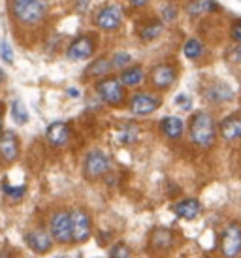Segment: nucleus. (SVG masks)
<instances>
[{
    "label": "nucleus",
    "mask_w": 241,
    "mask_h": 258,
    "mask_svg": "<svg viewBox=\"0 0 241 258\" xmlns=\"http://www.w3.org/2000/svg\"><path fill=\"white\" fill-rule=\"evenodd\" d=\"M10 12L19 25L36 27L47 17L49 0H10Z\"/></svg>",
    "instance_id": "1"
},
{
    "label": "nucleus",
    "mask_w": 241,
    "mask_h": 258,
    "mask_svg": "<svg viewBox=\"0 0 241 258\" xmlns=\"http://www.w3.org/2000/svg\"><path fill=\"white\" fill-rule=\"evenodd\" d=\"M217 124L215 119L207 111H196L192 115L191 124H189V134L194 145H198L202 149H209L215 144L217 138Z\"/></svg>",
    "instance_id": "2"
},
{
    "label": "nucleus",
    "mask_w": 241,
    "mask_h": 258,
    "mask_svg": "<svg viewBox=\"0 0 241 258\" xmlns=\"http://www.w3.org/2000/svg\"><path fill=\"white\" fill-rule=\"evenodd\" d=\"M94 89H96V94L100 96V100L106 102L107 106H120L125 102V98H127L125 85L115 76H107V78L98 79Z\"/></svg>",
    "instance_id": "3"
},
{
    "label": "nucleus",
    "mask_w": 241,
    "mask_h": 258,
    "mask_svg": "<svg viewBox=\"0 0 241 258\" xmlns=\"http://www.w3.org/2000/svg\"><path fill=\"white\" fill-rule=\"evenodd\" d=\"M49 234L53 241L61 245L72 243V224H70V211L57 209L49 217Z\"/></svg>",
    "instance_id": "4"
},
{
    "label": "nucleus",
    "mask_w": 241,
    "mask_h": 258,
    "mask_svg": "<svg viewBox=\"0 0 241 258\" xmlns=\"http://www.w3.org/2000/svg\"><path fill=\"white\" fill-rule=\"evenodd\" d=\"M220 252L224 258H237L241 254V224L230 222L220 234Z\"/></svg>",
    "instance_id": "5"
},
{
    "label": "nucleus",
    "mask_w": 241,
    "mask_h": 258,
    "mask_svg": "<svg viewBox=\"0 0 241 258\" xmlns=\"http://www.w3.org/2000/svg\"><path fill=\"white\" fill-rule=\"evenodd\" d=\"M70 224H72V241L74 243H85L91 237L92 221L91 215L83 208L70 209Z\"/></svg>",
    "instance_id": "6"
},
{
    "label": "nucleus",
    "mask_w": 241,
    "mask_h": 258,
    "mask_svg": "<svg viewBox=\"0 0 241 258\" xmlns=\"http://www.w3.org/2000/svg\"><path fill=\"white\" fill-rule=\"evenodd\" d=\"M109 170V157L102 151L94 149L85 155L83 160V175L87 179H98L102 175H106Z\"/></svg>",
    "instance_id": "7"
},
{
    "label": "nucleus",
    "mask_w": 241,
    "mask_h": 258,
    "mask_svg": "<svg viewBox=\"0 0 241 258\" xmlns=\"http://www.w3.org/2000/svg\"><path fill=\"white\" fill-rule=\"evenodd\" d=\"M94 25L100 30H106V32H115L119 30V27L123 25V12L119 6L115 4H106L102 6L94 14Z\"/></svg>",
    "instance_id": "8"
},
{
    "label": "nucleus",
    "mask_w": 241,
    "mask_h": 258,
    "mask_svg": "<svg viewBox=\"0 0 241 258\" xmlns=\"http://www.w3.org/2000/svg\"><path fill=\"white\" fill-rule=\"evenodd\" d=\"M94 51H96V38L92 34H81L76 40H72L66 49V57L70 60H87L94 55Z\"/></svg>",
    "instance_id": "9"
},
{
    "label": "nucleus",
    "mask_w": 241,
    "mask_h": 258,
    "mask_svg": "<svg viewBox=\"0 0 241 258\" xmlns=\"http://www.w3.org/2000/svg\"><path fill=\"white\" fill-rule=\"evenodd\" d=\"M177 79V72L171 64H156L149 74V83L155 87L156 91H166L173 85V81Z\"/></svg>",
    "instance_id": "10"
},
{
    "label": "nucleus",
    "mask_w": 241,
    "mask_h": 258,
    "mask_svg": "<svg viewBox=\"0 0 241 258\" xmlns=\"http://www.w3.org/2000/svg\"><path fill=\"white\" fill-rule=\"evenodd\" d=\"M128 106H130V111L134 115L143 117V115H149L160 108V98L151 93H138L130 98Z\"/></svg>",
    "instance_id": "11"
},
{
    "label": "nucleus",
    "mask_w": 241,
    "mask_h": 258,
    "mask_svg": "<svg viewBox=\"0 0 241 258\" xmlns=\"http://www.w3.org/2000/svg\"><path fill=\"white\" fill-rule=\"evenodd\" d=\"M19 157V138L14 130H4L2 136H0V158L12 164Z\"/></svg>",
    "instance_id": "12"
},
{
    "label": "nucleus",
    "mask_w": 241,
    "mask_h": 258,
    "mask_svg": "<svg viewBox=\"0 0 241 258\" xmlns=\"http://www.w3.org/2000/svg\"><path fill=\"white\" fill-rule=\"evenodd\" d=\"M25 241H27V245H29L36 254H45L53 247V237H51L49 232H45L43 228L30 230L29 234L25 236Z\"/></svg>",
    "instance_id": "13"
},
{
    "label": "nucleus",
    "mask_w": 241,
    "mask_h": 258,
    "mask_svg": "<svg viewBox=\"0 0 241 258\" xmlns=\"http://www.w3.org/2000/svg\"><path fill=\"white\" fill-rule=\"evenodd\" d=\"M219 134L226 142H235L241 138V111L228 115L224 121L220 122Z\"/></svg>",
    "instance_id": "14"
},
{
    "label": "nucleus",
    "mask_w": 241,
    "mask_h": 258,
    "mask_svg": "<svg viewBox=\"0 0 241 258\" xmlns=\"http://www.w3.org/2000/svg\"><path fill=\"white\" fill-rule=\"evenodd\" d=\"M45 138H47L49 145H53V147H63L70 140V126L63 121L51 122L47 130H45Z\"/></svg>",
    "instance_id": "15"
},
{
    "label": "nucleus",
    "mask_w": 241,
    "mask_h": 258,
    "mask_svg": "<svg viewBox=\"0 0 241 258\" xmlns=\"http://www.w3.org/2000/svg\"><path fill=\"white\" fill-rule=\"evenodd\" d=\"M206 98L213 104H224V102L232 100L234 98V91L228 83H222V81H217L213 85L207 87L206 91Z\"/></svg>",
    "instance_id": "16"
},
{
    "label": "nucleus",
    "mask_w": 241,
    "mask_h": 258,
    "mask_svg": "<svg viewBox=\"0 0 241 258\" xmlns=\"http://www.w3.org/2000/svg\"><path fill=\"white\" fill-rule=\"evenodd\" d=\"M149 245L153 247V251H158V252L170 251L171 245H173V234H171V230L155 228L153 232H151Z\"/></svg>",
    "instance_id": "17"
},
{
    "label": "nucleus",
    "mask_w": 241,
    "mask_h": 258,
    "mask_svg": "<svg viewBox=\"0 0 241 258\" xmlns=\"http://www.w3.org/2000/svg\"><path fill=\"white\" fill-rule=\"evenodd\" d=\"M175 215L179 219H185V221H192V219H196V217L202 213V206H200V202L196 198H185V200L177 202L175 204Z\"/></svg>",
    "instance_id": "18"
},
{
    "label": "nucleus",
    "mask_w": 241,
    "mask_h": 258,
    "mask_svg": "<svg viewBox=\"0 0 241 258\" xmlns=\"http://www.w3.org/2000/svg\"><path fill=\"white\" fill-rule=\"evenodd\" d=\"M160 132H162L166 138H170V140H177V138L183 136V130H185V124L183 121L179 119V117H173V115H168V117H164L162 121H160Z\"/></svg>",
    "instance_id": "19"
},
{
    "label": "nucleus",
    "mask_w": 241,
    "mask_h": 258,
    "mask_svg": "<svg viewBox=\"0 0 241 258\" xmlns=\"http://www.w3.org/2000/svg\"><path fill=\"white\" fill-rule=\"evenodd\" d=\"M143 79H145V72H143V68L140 64L128 66V68H125V70L120 72V76H119V81L125 87L142 85Z\"/></svg>",
    "instance_id": "20"
},
{
    "label": "nucleus",
    "mask_w": 241,
    "mask_h": 258,
    "mask_svg": "<svg viewBox=\"0 0 241 258\" xmlns=\"http://www.w3.org/2000/svg\"><path fill=\"white\" fill-rule=\"evenodd\" d=\"M217 8L219 6H217L215 0H191L185 10H187V14L191 15V17H202V15L215 12Z\"/></svg>",
    "instance_id": "21"
},
{
    "label": "nucleus",
    "mask_w": 241,
    "mask_h": 258,
    "mask_svg": "<svg viewBox=\"0 0 241 258\" xmlns=\"http://www.w3.org/2000/svg\"><path fill=\"white\" fill-rule=\"evenodd\" d=\"M111 68H113V66H111V58L98 57V58H94L91 62V66L87 68V76H89V78H96V76L106 78V74L109 72Z\"/></svg>",
    "instance_id": "22"
},
{
    "label": "nucleus",
    "mask_w": 241,
    "mask_h": 258,
    "mask_svg": "<svg viewBox=\"0 0 241 258\" xmlns=\"http://www.w3.org/2000/svg\"><path fill=\"white\" fill-rule=\"evenodd\" d=\"M183 53H185V57L191 58V60L200 58L202 53H204V45H202V42H200L198 38H189L183 45Z\"/></svg>",
    "instance_id": "23"
},
{
    "label": "nucleus",
    "mask_w": 241,
    "mask_h": 258,
    "mask_svg": "<svg viewBox=\"0 0 241 258\" xmlns=\"http://www.w3.org/2000/svg\"><path fill=\"white\" fill-rule=\"evenodd\" d=\"M10 113H12V119H14L17 124H27V122H29V111H27V108H25V104H23L21 100L12 102Z\"/></svg>",
    "instance_id": "24"
},
{
    "label": "nucleus",
    "mask_w": 241,
    "mask_h": 258,
    "mask_svg": "<svg viewBox=\"0 0 241 258\" xmlns=\"http://www.w3.org/2000/svg\"><path fill=\"white\" fill-rule=\"evenodd\" d=\"M162 23L160 21H151L147 23L145 27L142 29V32H140V38H142L143 42H151V40H155V38H158L160 34H162Z\"/></svg>",
    "instance_id": "25"
},
{
    "label": "nucleus",
    "mask_w": 241,
    "mask_h": 258,
    "mask_svg": "<svg viewBox=\"0 0 241 258\" xmlns=\"http://www.w3.org/2000/svg\"><path fill=\"white\" fill-rule=\"evenodd\" d=\"M138 132H140L138 126H134V124H125V126H120L119 132H117V140H119L120 144L130 145L138 140Z\"/></svg>",
    "instance_id": "26"
},
{
    "label": "nucleus",
    "mask_w": 241,
    "mask_h": 258,
    "mask_svg": "<svg viewBox=\"0 0 241 258\" xmlns=\"http://www.w3.org/2000/svg\"><path fill=\"white\" fill-rule=\"evenodd\" d=\"M130 62H132V57H130L128 53H125V51H117L113 57H111V66H113V68L125 70V68H128Z\"/></svg>",
    "instance_id": "27"
},
{
    "label": "nucleus",
    "mask_w": 241,
    "mask_h": 258,
    "mask_svg": "<svg viewBox=\"0 0 241 258\" xmlns=\"http://www.w3.org/2000/svg\"><path fill=\"white\" fill-rule=\"evenodd\" d=\"M109 258H132V251H130V247L127 243H115L111 247V251H109Z\"/></svg>",
    "instance_id": "28"
},
{
    "label": "nucleus",
    "mask_w": 241,
    "mask_h": 258,
    "mask_svg": "<svg viewBox=\"0 0 241 258\" xmlns=\"http://www.w3.org/2000/svg\"><path fill=\"white\" fill-rule=\"evenodd\" d=\"M25 190H27V186L25 185H19V186L6 185L4 186V194H6L10 200H21L23 196H25Z\"/></svg>",
    "instance_id": "29"
},
{
    "label": "nucleus",
    "mask_w": 241,
    "mask_h": 258,
    "mask_svg": "<svg viewBox=\"0 0 241 258\" xmlns=\"http://www.w3.org/2000/svg\"><path fill=\"white\" fill-rule=\"evenodd\" d=\"M0 57H2V60L8 62V64H14V51H12V45H10L6 40L0 42Z\"/></svg>",
    "instance_id": "30"
},
{
    "label": "nucleus",
    "mask_w": 241,
    "mask_h": 258,
    "mask_svg": "<svg viewBox=\"0 0 241 258\" xmlns=\"http://www.w3.org/2000/svg\"><path fill=\"white\" fill-rule=\"evenodd\" d=\"M162 15H164V19H166V21H173V19L177 17V10H175L173 6H166L162 10Z\"/></svg>",
    "instance_id": "31"
},
{
    "label": "nucleus",
    "mask_w": 241,
    "mask_h": 258,
    "mask_svg": "<svg viewBox=\"0 0 241 258\" xmlns=\"http://www.w3.org/2000/svg\"><path fill=\"white\" fill-rule=\"evenodd\" d=\"M232 38H234L237 43H241V21H235L234 25H232Z\"/></svg>",
    "instance_id": "32"
},
{
    "label": "nucleus",
    "mask_w": 241,
    "mask_h": 258,
    "mask_svg": "<svg viewBox=\"0 0 241 258\" xmlns=\"http://www.w3.org/2000/svg\"><path fill=\"white\" fill-rule=\"evenodd\" d=\"M130 6H134V8H143L149 0H127Z\"/></svg>",
    "instance_id": "33"
},
{
    "label": "nucleus",
    "mask_w": 241,
    "mask_h": 258,
    "mask_svg": "<svg viewBox=\"0 0 241 258\" xmlns=\"http://www.w3.org/2000/svg\"><path fill=\"white\" fill-rule=\"evenodd\" d=\"M2 132L4 130H2V108H0V136H2Z\"/></svg>",
    "instance_id": "34"
},
{
    "label": "nucleus",
    "mask_w": 241,
    "mask_h": 258,
    "mask_svg": "<svg viewBox=\"0 0 241 258\" xmlns=\"http://www.w3.org/2000/svg\"><path fill=\"white\" fill-rule=\"evenodd\" d=\"M4 78H6V76H4V72H2V70H0V83H2V81H4Z\"/></svg>",
    "instance_id": "35"
},
{
    "label": "nucleus",
    "mask_w": 241,
    "mask_h": 258,
    "mask_svg": "<svg viewBox=\"0 0 241 258\" xmlns=\"http://www.w3.org/2000/svg\"><path fill=\"white\" fill-rule=\"evenodd\" d=\"M57 258H68V256H64V254H63V256H57Z\"/></svg>",
    "instance_id": "36"
}]
</instances>
